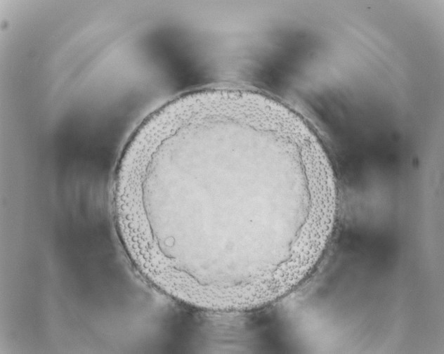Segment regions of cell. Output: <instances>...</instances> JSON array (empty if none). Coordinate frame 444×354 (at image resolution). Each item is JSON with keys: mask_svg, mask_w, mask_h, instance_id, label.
<instances>
[{"mask_svg": "<svg viewBox=\"0 0 444 354\" xmlns=\"http://www.w3.org/2000/svg\"><path fill=\"white\" fill-rule=\"evenodd\" d=\"M320 181L294 131L271 116L212 110L150 144L138 188L152 247L175 286L226 294L276 277L302 242Z\"/></svg>", "mask_w": 444, "mask_h": 354, "instance_id": "6da1fadb", "label": "cell"}]
</instances>
